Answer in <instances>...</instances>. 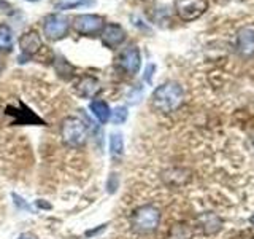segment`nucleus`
I'll return each instance as SVG.
<instances>
[{
    "label": "nucleus",
    "mask_w": 254,
    "mask_h": 239,
    "mask_svg": "<svg viewBox=\"0 0 254 239\" xmlns=\"http://www.w3.org/2000/svg\"><path fill=\"white\" fill-rule=\"evenodd\" d=\"M183 101H185V91L175 82L162 83L151 96V104H153L154 110L161 112V114H172L181 107Z\"/></svg>",
    "instance_id": "obj_1"
},
{
    "label": "nucleus",
    "mask_w": 254,
    "mask_h": 239,
    "mask_svg": "<svg viewBox=\"0 0 254 239\" xmlns=\"http://www.w3.org/2000/svg\"><path fill=\"white\" fill-rule=\"evenodd\" d=\"M161 223V211L153 204L137 207L130 215V227L138 235H149L157 230Z\"/></svg>",
    "instance_id": "obj_2"
},
{
    "label": "nucleus",
    "mask_w": 254,
    "mask_h": 239,
    "mask_svg": "<svg viewBox=\"0 0 254 239\" xmlns=\"http://www.w3.org/2000/svg\"><path fill=\"white\" fill-rule=\"evenodd\" d=\"M61 137L67 147L79 148L87 140V126L79 118L67 117L61 123Z\"/></svg>",
    "instance_id": "obj_3"
},
{
    "label": "nucleus",
    "mask_w": 254,
    "mask_h": 239,
    "mask_svg": "<svg viewBox=\"0 0 254 239\" xmlns=\"http://www.w3.org/2000/svg\"><path fill=\"white\" fill-rule=\"evenodd\" d=\"M68 29H70V19L67 16L59 13L48 14L43 21V32L46 38L51 40V42H58V40L64 38L68 34Z\"/></svg>",
    "instance_id": "obj_4"
},
{
    "label": "nucleus",
    "mask_w": 254,
    "mask_h": 239,
    "mask_svg": "<svg viewBox=\"0 0 254 239\" xmlns=\"http://www.w3.org/2000/svg\"><path fill=\"white\" fill-rule=\"evenodd\" d=\"M103 26H105V21H103L102 16L99 14H78L73 18L71 22V27L79 35H86V37H94L102 32Z\"/></svg>",
    "instance_id": "obj_5"
},
{
    "label": "nucleus",
    "mask_w": 254,
    "mask_h": 239,
    "mask_svg": "<svg viewBox=\"0 0 254 239\" xmlns=\"http://www.w3.org/2000/svg\"><path fill=\"white\" fill-rule=\"evenodd\" d=\"M206 0H175V11L183 21H194L206 11Z\"/></svg>",
    "instance_id": "obj_6"
},
{
    "label": "nucleus",
    "mask_w": 254,
    "mask_h": 239,
    "mask_svg": "<svg viewBox=\"0 0 254 239\" xmlns=\"http://www.w3.org/2000/svg\"><path fill=\"white\" fill-rule=\"evenodd\" d=\"M42 38H40L38 32L30 29L24 32L19 38V48H21V56L19 62H27L32 56H35L40 50H42Z\"/></svg>",
    "instance_id": "obj_7"
},
{
    "label": "nucleus",
    "mask_w": 254,
    "mask_h": 239,
    "mask_svg": "<svg viewBox=\"0 0 254 239\" xmlns=\"http://www.w3.org/2000/svg\"><path fill=\"white\" fill-rule=\"evenodd\" d=\"M118 66L121 70H124L127 75L138 74L141 66V56L137 46H127L123 53L118 56Z\"/></svg>",
    "instance_id": "obj_8"
},
{
    "label": "nucleus",
    "mask_w": 254,
    "mask_h": 239,
    "mask_svg": "<svg viewBox=\"0 0 254 239\" xmlns=\"http://www.w3.org/2000/svg\"><path fill=\"white\" fill-rule=\"evenodd\" d=\"M100 40L107 48L115 50L119 45H123V42L126 40V30L121 24H116V22L105 24L100 32Z\"/></svg>",
    "instance_id": "obj_9"
},
{
    "label": "nucleus",
    "mask_w": 254,
    "mask_h": 239,
    "mask_svg": "<svg viewBox=\"0 0 254 239\" xmlns=\"http://www.w3.org/2000/svg\"><path fill=\"white\" fill-rule=\"evenodd\" d=\"M237 51L242 58L254 56V29L245 27L237 35Z\"/></svg>",
    "instance_id": "obj_10"
},
{
    "label": "nucleus",
    "mask_w": 254,
    "mask_h": 239,
    "mask_svg": "<svg viewBox=\"0 0 254 239\" xmlns=\"http://www.w3.org/2000/svg\"><path fill=\"white\" fill-rule=\"evenodd\" d=\"M197 227L203 231L205 235H214L218 233L222 227V220L219 215L214 212H203L197 217Z\"/></svg>",
    "instance_id": "obj_11"
},
{
    "label": "nucleus",
    "mask_w": 254,
    "mask_h": 239,
    "mask_svg": "<svg viewBox=\"0 0 254 239\" xmlns=\"http://www.w3.org/2000/svg\"><path fill=\"white\" fill-rule=\"evenodd\" d=\"M75 88L79 96H83V98H92V96L99 91V80L86 75L78 80Z\"/></svg>",
    "instance_id": "obj_12"
},
{
    "label": "nucleus",
    "mask_w": 254,
    "mask_h": 239,
    "mask_svg": "<svg viewBox=\"0 0 254 239\" xmlns=\"http://www.w3.org/2000/svg\"><path fill=\"white\" fill-rule=\"evenodd\" d=\"M188 172L185 169H178V167H173L164 172V182L170 187H181L188 182Z\"/></svg>",
    "instance_id": "obj_13"
},
{
    "label": "nucleus",
    "mask_w": 254,
    "mask_h": 239,
    "mask_svg": "<svg viewBox=\"0 0 254 239\" xmlns=\"http://www.w3.org/2000/svg\"><path fill=\"white\" fill-rule=\"evenodd\" d=\"M91 112H92V115L99 120V121L102 124H105L108 120H110V114H111V110L108 107V104L107 102H103V101H94L91 102V106H89Z\"/></svg>",
    "instance_id": "obj_14"
},
{
    "label": "nucleus",
    "mask_w": 254,
    "mask_h": 239,
    "mask_svg": "<svg viewBox=\"0 0 254 239\" xmlns=\"http://www.w3.org/2000/svg\"><path fill=\"white\" fill-rule=\"evenodd\" d=\"M13 42L14 37L11 27L6 26V24H0V51L10 53L13 50Z\"/></svg>",
    "instance_id": "obj_15"
},
{
    "label": "nucleus",
    "mask_w": 254,
    "mask_h": 239,
    "mask_svg": "<svg viewBox=\"0 0 254 239\" xmlns=\"http://www.w3.org/2000/svg\"><path fill=\"white\" fill-rule=\"evenodd\" d=\"M110 153L113 155L115 158L123 156V153H124V139H123V134H119V132L110 134Z\"/></svg>",
    "instance_id": "obj_16"
},
{
    "label": "nucleus",
    "mask_w": 254,
    "mask_h": 239,
    "mask_svg": "<svg viewBox=\"0 0 254 239\" xmlns=\"http://www.w3.org/2000/svg\"><path fill=\"white\" fill-rule=\"evenodd\" d=\"M190 238V231L186 225H175L167 239H189Z\"/></svg>",
    "instance_id": "obj_17"
},
{
    "label": "nucleus",
    "mask_w": 254,
    "mask_h": 239,
    "mask_svg": "<svg viewBox=\"0 0 254 239\" xmlns=\"http://www.w3.org/2000/svg\"><path fill=\"white\" fill-rule=\"evenodd\" d=\"M127 109L126 107H116L115 110H111V114H110V120H111V123H115V124H121L124 123L126 120H127Z\"/></svg>",
    "instance_id": "obj_18"
},
{
    "label": "nucleus",
    "mask_w": 254,
    "mask_h": 239,
    "mask_svg": "<svg viewBox=\"0 0 254 239\" xmlns=\"http://www.w3.org/2000/svg\"><path fill=\"white\" fill-rule=\"evenodd\" d=\"M92 3V0H73V2H65V3H59L58 8H65V10H70V8H75V6H83V5H89Z\"/></svg>",
    "instance_id": "obj_19"
},
{
    "label": "nucleus",
    "mask_w": 254,
    "mask_h": 239,
    "mask_svg": "<svg viewBox=\"0 0 254 239\" xmlns=\"http://www.w3.org/2000/svg\"><path fill=\"white\" fill-rule=\"evenodd\" d=\"M118 175L116 174H110V179H108V183H107V190H108V193H115L116 188H118Z\"/></svg>",
    "instance_id": "obj_20"
},
{
    "label": "nucleus",
    "mask_w": 254,
    "mask_h": 239,
    "mask_svg": "<svg viewBox=\"0 0 254 239\" xmlns=\"http://www.w3.org/2000/svg\"><path fill=\"white\" fill-rule=\"evenodd\" d=\"M151 70H154V66H153V64H151V66L146 69V75H145V80H146V82H151Z\"/></svg>",
    "instance_id": "obj_21"
},
{
    "label": "nucleus",
    "mask_w": 254,
    "mask_h": 239,
    "mask_svg": "<svg viewBox=\"0 0 254 239\" xmlns=\"http://www.w3.org/2000/svg\"><path fill=\"white\" fill-rule=\"evenodd\" d=\"M8 8H10V3L5 2V0H0V11L8 10Z\"/></svg>",
    "instance_id": "obj_22"
},
{
    "label": "nucleus",
    "mask_w": 254,
    "mask_h": 239,
    "mask_svg": "<svg viewBox=\"0 0 254 239\" xmlns=\"http://www.w3.org/2000/svg\"><path fill=\"white\" fill-rule=\"evenodd\" d=\"M18 239H35V238H32V236H29V235H21Z\"/></svg>",
    "instance_id": "obj_23"
},
{
    "label": "nucleus",
    "mask_w": 254,
    "mask_h": 239,
    "mask_svg": "<svg viewBox=\"0 0 254 239\" xmlns=\"http://www.w3.org/2000/svg\"><path fill=\"white\" fill-rule=\"evenodd\" d=\"M2 70H3V62L0 61V74H2Z\"/></svg>",
    "instance_id": "obj_24"
},
{
    "label": "nucleus",
    "mask_w": 254,
    "mask_h": 239,
    "mask_svg": "<svg viewBox=\"0 0 254 239\" xmlns=\"http://www.w3.org/2000/svg\"><path fill=\"white\" fill-rule=\"evenodd\" d=\"M251 223H253V225H254V215H253V217H251Z\"/></svg>",
    "instance_id": "obj_25"
},
{
    "label": "nucleus",
    "mask_w": 254,
    "mask_h": 239,
    "mask_svg": "<svg viewBox=\"0 0 254 239\" xmlns=\"http://www.w3.org/2000/svg\"><path fill=\"white\" fill-rule=\"evenodd\" d=\"M27 2H38V0H27Z\"/></svg>",
    "instance_id": "obj_26"
},
{
    "label": "nucleus",
    "mask_w": 254,
    "mask_h": 239,
    "mask_svg": "<svg viewBox=\"0 0 254 239\" xmlns=\"http://www.w3.org/2000/svg\"><path fill=\"white\" fill-rule=\"evenodd\" d=\"M253 148H254V137H253Z\"/></svg>",
    "instance_id": "obj_27"
}]
</instances>
